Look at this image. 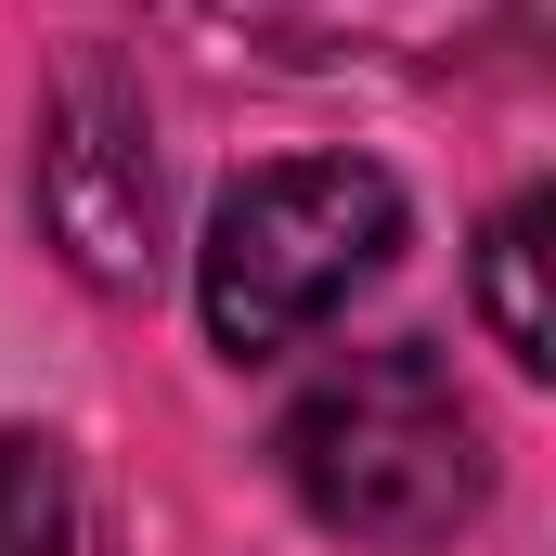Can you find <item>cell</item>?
<instances>
[{
  "instance_id": "6da1fadb",
  "label": "cell",
  "mask_w": 556,
  "mask_h": 556,
  "mask_svg": "<svg viewBox=\"0 0 556 556\" xmlns=\"http://www.w3.org/2000/svg\"><path fill=\"white\" fill-rule=\"evenodd\" d=\"M285 479H298V505H311L324 531H350V544H440V531H466L479 492H492V427L453 389L440 350H415V337H402V350H350V363H324V376L298 389V415H285Z\"/></svg>"
},
{
  "instance_id": "7a4b0ae2",
  "label": "cell",
  "mask_w": 556,
  "mask_h": 556,
  "mask_svg": "<svg viewBox=\"0 0 556 556\" xmlns=\"http://www.w3.org/2000/svg\"><path fill=\"white\" fill-rule=\"evenodd\" d=\"M389 260H402V181L363 155H285L220 194V220L194 247V298L233 363H273L298 337H324Z\"/></svg>"
},
{
  "instance_id": "3957f363",
  "label": "cell",
  "mask_w": 556,
  "mask_h": 556,
  "mask_svg": "<svg viewBox=\"0 0 556 556\" xmlns=\"http://www.w3.org/2000/svg\"><path fill=\"white\" fill-rule=\"evenodd\" d=\"M39 207H52L65 260L91 285H142L155 273V155H142V117L104 78H78L65 117H52V142H39Z\"/></svg>"
},
{
  "instance_id": "277c9868",
  "label": "cell",
  "mask_w": 556,
  "mask_h": 556,
  "mask_svg": "<svg viewBox=\"0 0 556 556\" xmlns=\"http://www.w3.org/2000/svg\"><path fill=\"white\" fill-rule=\"evenodd\" d=\"M479 311H492V350L518 376H544L556 337H544V194H518L492 233H479Z\"/></svg>"
},
{
  "instance_id": "5b68a950",
  "label": "cell",
  "mask_w": 556,
  "mask_h": 556,
  "mask_svg": "<svg viewBox=\"0 0 556 556\" xmlns=\"http://www.w3.org/2000/svg\"><path fill=\"white\" fill-rule=\"evenodd\" d=\"M78 505H65V453L0 427V556H65Z\"/></svg>"
},
{
  "instance_id": "8992f818",
  "label": "cell",
  "mask_w": 556,
  "mask_h": 556,
  "mask_svg": "<svg viewBox=\"0 0 556 556\" xmlns=\"http://www.w3.org/2000/svg\"><path fill=\"white\" fill-rule=\"evenodd\" d=\"M220 13H247L260 39H285V52H350V39L389 26L402 0H220Z\"/></svg>"
}]
</instances>
